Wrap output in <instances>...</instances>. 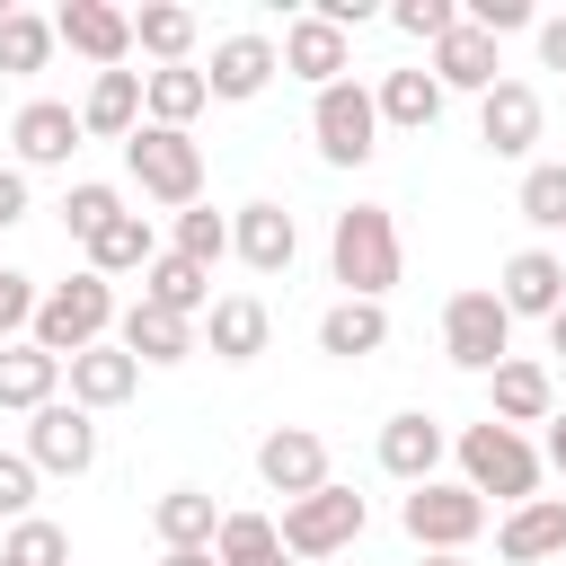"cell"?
Masks as SVG:
<instances>
[{"instance_id": "cell-30", "label": "cell", "mask_w": 566, "mask_h": 566, "mask_svg": "<svg viewBox=\"0 0 566 566\" xmlns=\"http://www.w3.org/2000/svg\"><path fill=\"white\" fill-rule=\"evenodd\" d=\"M371 106H380V124H398V133H424V124L442 115V80H433V71H380Z\"/></svg>"}, {"instance_id": "cell-26", "label": "cell", "mask_w": 566, "mask_h": 566, "mask_svg": "<svg viewBox=\"0 0 566 566\" xmlns=\"http://www.w3.org/2000/svg\"><path fill=\"white\" fill-rule=\"evenodd\" d=\"M142 301H150V310H168V318H203V310H212V274H203V265H186V256L168 248V256H150V265H142Z\"/></svg>"}, {"instance_id": "cell-23", "label": "cell", "mask_w": 566, "mask_h": 566, "mask_svg": "<svg viewBox=\"0 0 566 566\" xmlns=\"http://www.w3.org/2000/svg\"><path fill=\"white\" fill-rule=\"evenodd\" d=\"M133 124H142V71H97L88 97H80V133H97V142H133Z\"/></svg>"}, {"instance_id": "cell-15", "label": "cell", "mask_w": 566, "mask_h": 566, "mask_svg": "<svg viewBox=\"0 0 566 566\" xmlns=\"http://www.w3.org/2000/svg\"><path fill=\"white\" fill-rule=\"evenodd\" d=\"M495 301H504V318H557L566 310V265L548 248H522V256H504Z\"/></svg>"}, {"instance_id": "cell-31", "label": "cell", "mask_w": 566, "mask_h": 566, "mask_svg": "<svg viewBox=\"0 0 566 566\" xmlns=\"http://www.w3.org/2000/svg\"><path fill=\"white\" fill-rule=\"evenodd\" d=\"M150 256H159V239H150V221H142V212H115V221L88 239V274H97V283H115V274H142Z\"/></svg>"}, {"instance_id": "cell-38", "label": "cell", "mask_w": 566, "mask_h": 566, "mask_svg": "<svg viewBox=\"0 0 566 566\" xmlns=\"http://www.w3.org/2000/svg\"><path fill=\"white\" fill-rule=\"evenodd\" d=\"M115 212H124V195H115V186H97V177H80V186L62 195V230H71L80 248H88V239H97Z\"/></svg>"}, {"instance_id": "cell-44", "label": "cell", "mask_w": 566, "mask_h": 566, "mask_svg": "<svg viewBox=\"0 0 566 566\" xmlns=\"http://www.w3.org/2000/svg\"><path fill=\"white\" fill-rule=\"evenodd\" d=\"M27 221V168H0V230Z\"/></svg>"}, {"instance_id": "cell-37", "label": "cell", "mask_w": 566, "mask_h": 566, "mask_svg": "<svg viewBox=\"0 0 566 566\" xmlns=\"http://www.w3.org/2000/svg\"><path fill=\"white\" fill-rule=\"evenodd\" d=\"M177 256H186V265H203V274H212V265H221V256H230V221H221V212H212V203H186V212H177Z\"/></svg>"}, {"instance_id": "cell-11", "label": "cell", "mask_w": 566, "mask_h": 566, "mask_svg": "<svg viewBox=\"0 0 566 566\" xmlns=\"http://www.w3.org/2000/svg\"><path fill=\"white\" fill-rule=\"evenodd\" d=\"M256 478H265L283 504L318 495V486H327V442H318L310 424H274V433L256 442Z\"/></svg>"}, {"instance_id": "cell-34", "label": "cell", "mask_w": 566, "mask_h": 566, "mask_svg": "<svg viewBox=\"0 0 566 566\" xmlns=\"http://www.w3.org/2000/svg\"><path fill=\"white\" fill-rule=\"evenodd\" d=\"M212 566H283V539L265 513H221L212 531Z\"/></svg>"}, {"instance_id": "cell-7", "label": "cell", "mask_w": 566, "mask_h": 566, "mask_svg": "<svg viewBox=\"0 0 566 566\" xmlns=\"http://www.w3.org/2000/svg\"><path fill=\"white\" fill-rule=\"evenodd\" d=\"M310 133H318V159H327V168H363V159L380 150V106H371V88H363V80L318 88Z\"/></svg>"}, {"instance_id": "cell-33", "label": "cell", "mask_w": 566, "mask_h": 566, "mask_svg": "<svg viewBox=\"0 0 566 566\" xmlns=\"http://www.w3.org/2000/svg\"><path fill=\"white\" fill-rule=\"evenodd\" d=\"M133 44H142L159 71H177V62L195 53V9H177V0H150V9L133 18Z\"/></svg>"}, {"instance_id": "cell-16", "label": "cell", "mask_w": 566, "mask_h": 566, "mask_svg": "<svg viewBox=\"0 0 566 566\" xmlns=\"http://www.w3.org/2000/svg\"><path fill=\"white\" fill-rule=\"evenodd\" d=\"M265 336H274V318H265V301H256V292H221V301L203 310V327H195V345H212L221 363H256V354H265Z\"/></svg>"}, {"instance_id": "cell-20", "label": "cell", "mask_w": 566, "mask_h": 566, "mask_svg": "<svg viewBox=\"0 0 566 566\" xmlns=\"http://www.w3.org/2000/svg\"><path fill=\"white\" fill-rule=\"evenodd\" d=\"M230 248H239L256 274H283V265L301 256V221H292L283 203H239V212H230Z\"/></svg>"}, {"instance_id": "cell-48", "label": "cell", "mask_w": 566, "mask_h": 566, "mask_svg": "<svg viewBox=\"0 0 566 566\" xmlns=\"http://www.w3.org/2000/svg\"><path fill=\"white\" fill-rule=\"evenodd\" d=\"M548 354H566V310H557V318H548Z\"/></svg>"}, {"instance_id": "cell-6", "label": "cell", "mask_w": 566, "mask_h": 566, "mask_svg": "<svg viewBox=\"0 0 566 566\" xmlns=\"http://www.w3.org/2000/svg\"><path fill=\"white\" fill-rule=\"evenodd\" d=\"M398 522H407V539H416L424 557H460V548L486 531V504H478L460 478H424V486H407Z\"/></svg>"}, {"instance_id": "cell-46", "label": "cell", "mask_w": 566, "mask_h": 566, "mask_svg": "<svg viewBox=\"0 0 566 566\" xmlns=\"http://www.w3.org/2000/svg\"><path fill=\"white\" fill-rule=\"evenodd\" d=\"M548 460H557V469H566V407H557V416H548Z\"/></svg>"}, {"instance_id": "cell-27", "label": "cell", "mask_w": 566, "mask_h": 566, "mask_svg": "<svg viewBox=\"0 0 566 566\" xmlns=\"http://www.w3.org/2000/svg\"><path fill=\"white\" fill-rule=\"evenodd\" d=\"M53 389H62V363L44 354V345H0V407H18V416H35V407H53Z\"/></svg>"}, {"instance_id": "cell-19", "label": "cell", "mask_w": 566, "mask_h": 566, "mask_svg": "<svg viewBox=\"0 0 566 566\" xmlns=\"http://www.w3.org/2000/svg\"><path fill=\"white\" fill-rule=\"evenodd\" d=\"M274 71H283V62H274V35L239 27V35H221V44H212V71H203V88L239 106V97H256V88H265Z\"/></svg>"}, {"instance_id": "cell-22", "label": "cell", "mask_w": 566, "mask_h": 566, "mask_svg": "<svg viewBox=\"0 0 566 566\" xmlns=\"http://www.w3.org/2000/svg\"><path fill=\"white\" fill-rule=\"evenodd\" d=\"M442 442H451V433H442L424 407H416V416H389V424H380V469L407 478V486H424V478L442 469Z\"/></svg>"}, {"instance_id": "cell-10", "label": "cell", "mask_w": 566, "mask_h": 566, "mask_svg": "<svg viewBox=\"0 0 566 566\" xmlns=\"http://www.w3.org/2000/svg\"><path fill=\"white\" fill-rule=\"evenodd\" d=\"M539 124H548V106H539L531 80H495V88L478 97V142H486L495 159H531Z\"/></svg>"}, {"instance_id": "cell-45", "label": "cell", "mask_w": 566, "mask_h": 566, "mask_svg": "<svg viewBox=\"0 0 566 566\" xmlns=\"http://www.w3.org/2000/svg\"><path fill=\"white\" fill-rule=\"evenodd\" d=\"M539 62L566 71V18H539Z\"/></svg>"}, {"instance_id": "cell-9", "label": "cell", "mask_w": 566, "mask_h": 566, "mask_svg": "<svg viewBox=\"0 0 566 566\" xmlns=\"http://www.w3.org/2000/svg\"><path fill=\"white\" fill-rule=\"evenodd\" d=\"M504 345H513V318H504L495 292H451V301H442V354H451L460 371H495Z\"/></svg>"}, {"instance_id": "cell-13", "label": "cell", "mask_w": 566, "mask_h": 566, "mask_svg": "<svg viewBox=\"0 0 566 566\" xmlns=\"http://www.w3.org/2000/svg\"><path fill=\"white\" fill-rule=\"evenodd\" d=\"M495 557H504V566H548V557H566V495L513 504V513L495 522Z\"/></svg>"}, {"instance_id": "cell-32", "label": "cell", "mask_w": 566, "mask_h": 566, "mask_svg": "<svg viewBox=\"0 0 566 566\" xmlns=\"http://www.w3.org/2000/svg\"><path fill=\"white\" fill-rule=\"evenodd\" d=\"M150 531H159L168 548H212V531H221V504H212L203 486H168V495L150 504Z\"/></svg>"}, {"instance_id": "cell-25", "label": "cell", "mask_w": 566, "mask_h": 566, "mask_svg": "<svg viewBox=\"0 0 566 566\" xmlns=\"http://www.w3.org/2000/svg\"><path fill=\"white\" fill-rule=\"evenodd\" d=\"M203 106H212V88H203V71H195V62H177V71H142V124L186 133Z\"/></svg>"}, {"instance_id": "cell-12", "label": "cell", "mask_w": 566, "mask_h": 566, "mask_svg": "<svg viewBox=\"0 0 566 566\" xmlns=\"http://www.w3.org/2000/svg\"><path fill=\"white\" fill-rule=\"evenodd\" d=\"M53 44L88 53L97 71H124V53H133V18H124L115 0H62V9H53Z\"/></svg>"}, {"instance_id": "cell-24", "label": "cell", "mask_w": 566, "mask_h": 566, "mask_svg": "<svg viewBox=\"0 0 566 566\" xmlns=\"http://www.w3.org/2000/svg\"><path fill=\"white\" fill-rule=\"evenodd\" d=\"M115 345H124L133 363H186V354H195V318H168V310L133 301V310L115 318Z\"/></svg>"}, {"instance_id": "cell-40", "label": "cell", "mask_w": 566, "mask_h": 566, "mask_svg": "<svg viewBox=\"0 0 566 566\" xmlns=\"http://www.w3.org/2000/svg\"><path fill=\"white\" fill-rule=\"evenodd\" d=\"M389 27H398V35H424V44H442V35L460 27V9H451V0H398V9H389Z\"/></svg>"}, {"instance_id": "cell-2", "label": "cell", "mask_w": 566, "mask_h": 566, "mask_svg": "<svg viewBox=\"0 0 566 566\" xmlns=\"http://www.w3.org/2000/svg\"><path fill=\"white\" fill-rule=\"evenodd\" d=\"M106 327H115V283H97V274H71V283H53V292L35 301V318H27V345H44L53 363H71V354L106 345Z\"/></svg>"}, {"instance_id": "cell-43", "label": "cell", "mask_w": 566, "mask_h": 566, "mask_svg": "<svg viewBox=\"0 0 566 566\" xmlns=\"http://www.w3.org/2000/svg\"><path fill=\"white\" fill-rule=\"evenodd\" d=\"M469 27L478 35H513V27H531V0H469Z\"/></svg>"}, {"instance_id": "cell-39", "label": "cell", "mask_w": 566, "mask_h": 566, "mask_svg": "<svg viewBox=\"0 0 566 566\" xmlns=\"http://www.w3.org/2000/svg\"><path fill=\"white\" fill-rule=\"evenodd\" d=\"M522 221L531 230H566V159H539L522 177Z\"/></svg>"}, {"instance_id": "cell-36", "label": "cell", "mask_w": 566, "mask_h": 566, "mask_svg": "<svg viewBox=\"0 0 566 566\" xmlns=\"http://www.w3.org/2000/svg\"><path fill=\"white\" fill-rule=\"evenodd\" d=\"M0 566H71V531L44 522V513H27V522L0 539Z\"/></svg>"}, {"instance_id": "cell-17", "label": "cell", "mask_w": 566, "mask_h": 566, "mask_svg": "<svg viewBox=\"0 0 566 566\" xmlns=\"http://www.w3.org/2000/svg\"><path fill=\"white\" fill-rule=\"evenodd\" d=\"M62 371H71V407H88V416H106V407H124V398L142 389V363H133L115 336L88 345V354H71Z\"/></svg>"}, {"instance_id": "cell-35", "label": "cell", "mask_w": 566, "mask_h": 566, "mask_svg": "<svg viewBox=\"0 0 566 566\" xmlns=\"http://www.w3.org/2000/svg\"><path fill=\"white\" fill-rule=\"evenodd\" d=\"M53 62V18H35V9H9L0 18V71H44Z\"/></svg>"}, {"instance_id": "cell-1", "label": "cell", "mask_w": 566, "mask_h": 566, "mask_svg": "<svg viewBox=\"0 0 566 566\" xmlns=\"http://www.w3.org/2000/svg\"><path fill=\"white\" fill-rule=\"evenodd\" d=\"M327 265H336L345 301H380V292L398 283V265H407L389 203H354V212H336V230H327Z\"/></svg>"}, {"instance_id": "cell-3", "label": "cell", "mask_w": 566, "mask_h": 566, "mask_svg": "<svg viewBox=\"0 0 566 566\" xmlns=\"http://www.w3.org/2000/svg\"><path fill=\"white\" fill-rule=\"evenodd\" d=\"M460 486H469L478 504H486V495H495V504H531V495H539V451H531L513 424L486 416V424L460 433Z\"/></svg>"}, {"instance_id": "cell-47", "label": "cell", "mask_w": 566, "mask_h": 566, "mask_svg": "<svg viewBox=\"0 0 566 566\" xmlns=\"http://www.w3.org/2000/svg\"><path fill=\"white\" fill-rule=\"evenodd\" d=\"M159 566H212V548H168Z\"/></svg>"}, {"instance_id": "cell-41", "label": "cell", "mask_w": 566, "mask_h": 566, "mask_svg": "<svg viewBox=\"0 0 566 566\" xmlns=\"http://www.w3.org/2000/svg\"><path fill=\"white\" fill-rule=\"evenodd\" d=\"M27 504H35V460L27 451H0V513L27 522Z\"/></svg>"}, {"instance_id": "cell-28", "label": "cell", "mask_w": 566, "mask_h": 566, "mask_svg": "<svg viewBox=\"0 0 566 566\" xmlns=\"http://www.w3.org/2000/svg\"><path fill=\"white\" fill-rule=\"evenodd\" d=\"M495 71H504V62H495V35H478L469 18L433 44V80H442V88H478V97H486V88H495Z\"/></svg>"}, {"instance_id": "cell-8", "label": "cell", "mask_w": 566, "mask_h": 566, "mask_svg": "<svg viewBox=\"0 0 566 566\" xmlns=\"http://www.w3.org/2000/svg\"><path fill=\"white\" fill-rule=\"evenodd\" d=\"M27 460H35V478H88L97 469V416L71 407V398L35 407L27 416Z\"/></svg>"}, {"instance_id": "cell-21", "label": "cell", "mask_w": 566, "mask_h": 566, "mask_svg": "<svg viewBox=\"0 0 566 566\" xmlns=\"http://www.w3.org/2000/svg\"><path fill=\"white\" fill-rule=\"evenodd\" d=\"M486 389H495V424H548L557 416V389H548V371L539 363H522V354H504L495 371H486Z\"/></svg>"}, {"instance_id": "cell-18", "label": "cell", "mask_w": 566, "mask_h": 566, "mask_svg": "<svg viewBox=\"0 0 566 566\" xmlns=\"http://www.w3.org/2000/svg\"><path fill=\"white\" fill-rule=\"evenodd\" d=\"M274 62H283L292 80H310V88H336V80H345V27H327V18L310 9V18H292V27H283Z\"/></svg>"}, {"instance_id": "cell-49", "label": "cell", "mask_w": 566, "mask_h": 566, "mask_svg": "<svg viewBox=\"0 0 566 566\" xmlns=\"http://www.w3.org/2000/svg\"><path fill=\"white\" fill-rule=\"evenodd\" d=\"M424 566H469V557H424Z\"/></svg>"}, {"instance_id": "cell-5", "label": "cell", "mask_w": 566, "mask_h": 566, "mask_svg": "<svg viewBox=\"0 0 566 566\" xmlns=\"http://www.w3.org/2000/svg\"><path fill=\"white\" fill-rule=\"evenodd\" d=\"M363 522H371V504L354 495V486H318V495H301V504H283V522H274V539H283V557H336V548H354L363 539Z\"/></svg>"}, {"instance_id": "cell-4", "label": "cell", "mask_w": 566, "mask_h": 566, "mask_svg": "<svg viewBox=\"0 0 566 566\" xmlns=\"http://www.w3.org/2000/svg\"><path fill=\"white\" fill-rule=\"evenodd\" d=\"M124 168H133V186H142L150 203H168V212L203 203V150H195V133L133 124V142H124Z\"/></svg>"}, {"instance_id": "cell-29", "label": "cell", "mask_w": 566, "mask_h": 566, "mask_svg": "<svg viewBox=\"0 0 566 566\" xmlns=\"http://www.w3.org/2000/svg\"><path fill=\"white\" fill-rule=\"evenodd\" d=\"M389 345V310L380 301H336L327 318H318V354H336V363H363V354H380Z\"/></svg>"}, {"instance_id": "cell-42", "label": "cell", "mask_w": 566, "mask_h": 566, "mask_svg": "<svg viewBox=\"0 0 566 566\" xmlns=\"http://www.w3.org/2000/svg\"><path fill=\"white\" fill-rule=\"evenodd\" d=\"M35 301H44V292H35L27 274H9V265H0V345H18V327L35 318Z\"/></svg>"}, {"instance_id": "cell-14", "label": "cell", "mask_w": 566, "mask_h": 566, "mask_svg": "<svg viewBox=\"0 0 566 566\" xmlns=\"http://www.w3.org/2000/svg\"><path fill=\"white\" fill-rule=\"evenodd\" d=\"M9 142H18V168H62L88 133H80V106H62V97H27L18 124H9Z\"/></svg>"}]
</instances>
